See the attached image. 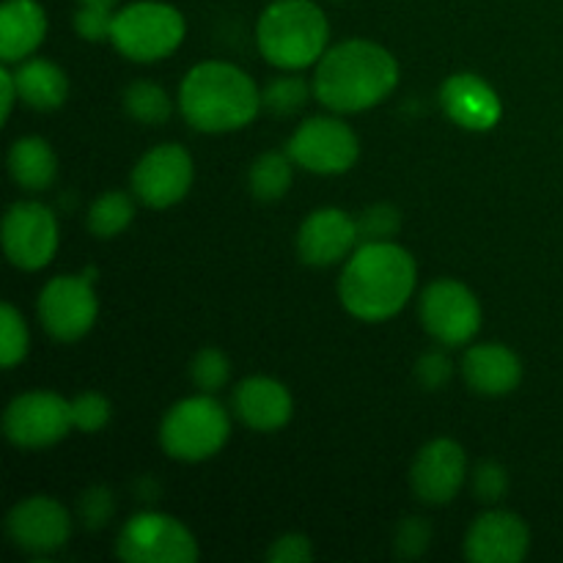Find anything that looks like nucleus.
I'll use <instances>...</instances> for the list:
<instances>
[{
    "label": "nucleus",
    "mask_w": 563,
    "mask_h": 563,
    "mask_svg": "<svg viewBox=\"0 0 563 563\" xmlns=\"http://www.w3.org/2000/svg\"><path fill=\"white\" fill-rule=\"evenodd\" d=\"M418 267L410 251L388 242H361L339 278L341 306L361 322L394 319L410 302Z\"/></svg>",
    "instance_id": "f257e3e1"
},
{
    "label": "nucleus",
    "mask_w": 563,
    "mask_h": 563,
    "mask_svg": "<svg viewBox=\"0 0 563 563\" xmlns=\"http://www.w3.org/2000/svg\"><path fill=\"white\" fill-rule=\"evenodd\" d=\"M399 86V60L368 38H350L328 47L313 71V97L330 113H363Z\"/></svg>",
    "instance_id": "f03ea898"
},
{
    "label": "nucleus",
    "mask_w": 563,
    "mask_h": 563,
    "mask_svg": "<svg viewBox=\"0 0 563 563\" xmlns=\"http://www.w3.org/2000/svg\"><path fill=\"white\" fill-rule=\"evenodd\" d=\"M256 80L225 60H203L192 66L179 88V110L198 132L220 135L251 124L262 110Z\"/></svg>",
    "instance_id": "7ed1b4c3"
},
{
    "label": "nucleus",
    "mask_w": 563,
    "mask_h": 563,
    "mask_svg": "<svg viewBox=\"0 0 563 563\" xmlns=\"http://www.w3.org/2000/svg\"><path fill=\"white\" fill-rule=\"evenodd\" d=\"M328 42L330 22L313 0H275L256 22L258 53L286 71L319 64Z\"/></svg>",
    "instance_id": "20e7f679"
},
{
    "label": "nucleus",
    "mask_w": 563,
    "mask_h": 563,
    "mask_svg": "<svg viewBox=\"0 0 563 563\" xmlns=\"http://www.w3.org/2000/svg\"><path fill=\"white\" fill-rule=\"evenodd\" d=\"M231 438V418L214 394L181 399L159 423V445L170 460L207 462L223 451Z\"/></svg>",
    "instance_id": "39448f33"
},
{
    "label": "nucleus",
    "mask_w": 563,
    "mask_h": 563,
    "mask_svg": "<svg viewBox=\"0 0 563 563\" xmlns=\"http://www.w3.org/2000/svg\"><path fill=\"white\" fill-rule=\"evenodd\" d=\"M185 16L179 9L159 0H137L115 11L110 42L124 58L154 64L168 58L185 42Z\"/></svg>",
    "instance_id": "423d86ee"
},
{
    "label": "nucleus",
    "mask_w": 563,
    "mask_h": 563,
    "mask_svg": "<svg viewBox=\"0 0 563 563\" xmlns=\"http://www.w3.org/2000/svg\"><path fill=\"white\" fill-rule=\"evenodd\" d=\"M115 555L126 563H192L201 553L185 522L163 511H141L121 526Z\"/></svg>",
    "instance_id": "0eeeda50"
},
{
    "label": "nucleus",
    "mask_w": 563,
    "mask_h": 563,
    "mask_svg": "<svg viewBox=\"0 0 563 563\" xmlns=\"http://www.w3.org/2000/svg\"><path fill=\"white\" fill-rule=\"evenodd\" d=\"M295 165L319 176H341L357 163L361 141L346 121L335 115H313L302 121L286 143Z\"/></svg>",
    "instance_id": "6e6552de"
},
{
    "label": "nucleus",
    "mask_w": 563,
    "mask_h": 563,
    "mask_svg": "<svg viewBox=\"0 0 563 563\" xmlns=\"http://www.w3.org/2000/svg\"><path fill=\"white\" fill-rule=\"evenodd\" d=\"M71 429V401L53 390H27L14 396L3 412V432L16 449H49Z\"/></svg>",
    "instance_id": "1a4fd4ad"
},
{
    "label": "nucleus",
    "mask_w": 563,
    "mask_h": 563,
    "mask_svg": "<svg viewBox=\"0 0 563 563\" xmlns=\"http://www.w3.org/2000/svg\"><path fill=\"white\" fill-rule=\"evenodd\" d=\"M91 273L58 275L38 291V319L55 341H80L93 328L99 313Z\"/></svg>",
    "instance_id": "9d476101"
},
{
    "label": "nucleus",
    "mask_w": 563,
    "mask_h": 563,
    "mask_svg": "<svg viewBox=\"0 0 563 563\" xmlns=\"http://www.w3.org/2000/svg\"><path fill=\"white\" fill-rule=\"evenodd\" d=\"M3 251L25 273L47 267L58 251V220L38 201H16L3 214Z\"/></svg>",
    "instance_id": "9b49d317"
},
{
    "label": "nucleus",
    "mask_w": 563,
    "mask_h": 563,
    "mask_svg": "<svg viewBox=\"0 0 563 563\" xmlns=\"http://www.w3.org/2000/svg\"><path fill=\"white\" fill-rule=\"evenodd\" d=\"M421 322L438 344H467L482 328V306L465 284L440 278L421 295Z\"/></svg>",
    "instance_id": "f8f14e48"
},
{
    "label": "nucleus",
    "mask_w": 563,
    "mask_h": 563,
    "mask_svg": "<svg viewBox=\"0 0 563 563\" xmlns=\"http://www.w3.org/2000/svg\"><path fill=\"white\" fill-rule=\"evenodd\" d=\"M196 165L179 143H163L143 154L132 168V196L148 209H168L190 192Z\"/></svg>",
    "instance_id": "ddd939ff"
},
{
    "label": "nucleus",
    "mask_w": 563,
    "mask_h": 563,
    "mask_svg": "<svg viewBox=\"0 0 563 563\" xmlns=\"http://www.w3.org/2000/svg\"><path fill=\"white\" fill-rule=\"evenodd\" d=\"M9 539L31 555L58 553L71 537V517L60 500L49 495H31L20 500L5 517Z\"/></svg>",
    "instance_id": "4468645a"
},
{
    "label": "nucleus",
    "mask_w": 563,
    "mask_h": 563,
    "mask_svg": "<svg viewBox=\"0 0 563 563\" xmlns=\"http://www.w3.org/2000/svg\"><path fill=\"white\" fill-rule=\"evenodd\" d=\"M467 478V456L456 440L438 438L423 445L410 467V487L429 506H445Z\"/></svg>",
    "instance_id": "2eb2a0df"
},
{
    "label": "nucleus",
    "mask_w": 563,
    "mask_h": 563,
    "mask_svg": "<svg viewBox=\"0 0 563 563\" xmlns=\"http://www.w3.org/2000/svg\"><path fill=\"white\" fill-rule=\"evenodd\" d=\"M361 234L357 220L339 207H322L302 220L297 231V253L308 267H333L350 258Z\"/></svg>",
    "instance_id": "dca6fc26"
},
{
    "label": "nucleus",
    "mask_w": 563,
    "mask_h": 563,
    "mask_svg": "<svg viewBox=\"0 0 563 563\" xmlns=\"http://www.w3.org/2000/svg\"><path fill=\"white\" fill-rule=\"evenodd\" d=\"M528 550H531V531L515 511H484L467 528L465 559L473 563H520Z\"/></svg>",
    "instance_id": "f3484780"
},
{
    "label": "nucleus",
    "mask_w": 563,
    "mask_h": 563,
    "mask_svg": "<svg viewBox=\"0 0 563 563\" xmlns=\"http://www.w3.org/2000/svg\"><path fill=\"white\" fill-rule=\"evenodd\" d=\"M440 104L454 124L471 132H489L504 119L498 91L473 71H456L440 88Z\"/></svg>",
    "instance_id": "a211bd4d"
},
{
    "label": "nucleus",
    "mask_w": 563,
    "mask_h": 563,
    "mask_svg": "<svg viewBox=\"0 0 563 563\" xmlns=\"http://www.w3.org/2000/svg\"><path fill=\"white\" fill-rule=\"evenodd\" d=\"M234 412L253 432H278L291 421L295 399L273 377H247L234 390Z\"/></svg>",
    "instance_id": "6ab92c4d"
},
{
    "label": "nucleus",
    "mask_w": 563,
    "mask_h": 563,
    "mask_svg": "<svg viewBox=\"0 0 563 563\" xmlns=\"http://www.w3.org/2000/svg\"><path fill=\"white\" fill-rule=\"evenodd\" d=\"M462 377L476 394L506 396L520 385L522 363L509 346L476 344L462 357Z\"/></svg>",
    "instance_id": "aec40b11"
},
{
    "label": "nucleus",
    "mask_w": 563,
    "mask_h": 563,
    "mask_svg": "<svg viewBox=\"0 0 563 563\" xmlns=\"http://www.w3.org/2000/svg\"><path fill=\"white\" fill-rule=\"evenodd\" d=\"M47 36V14L36 0H5L0 5V58L14 66L31 58Z\"/></svg>",
    "instance_id": "412c9836"
},
{
    "label": "nucleus",
    "mask_w": 563,
    "mask_h": 563,
    "mask_svg": "<svg viewBox=\"0 0 563 563\" xmlns=\"http://www.w3.org/2000/svg\"><path fill=\"white\" fill-rule=\"evenodd\" d=\"M20 99L33 110H58L69 97V77L58 64L47 58H27L14 69Z\"/></svg>",
    "instance_id": "4be33fe9"
},
{
    "label": "nucleus",
    "mask_w": 563,
    "mask_h": 563,
    "mask_svg": "<svg viewBox=\"0 0 563 563\" xmlns=\"http://www.w3.org/2000/svg\"><path fill=\"white\" fill-rule=\"evenodd\" d=\"M9 174L22 190L42 192L58 176V157L44 137H20L9 148Z\"/></svg>",
    "instance_id": "5701e85b"
},
{
    "label": "nucleus",
    "mask_w": 563,
    "mask_h": 563,
    "mask_svg": "<svg viewBox=\"0 0 563 563\" xmlns=\"http://www.w3.org/2000/svg\"><path fill=\"white\" fill-rule=\"evenodd\" d=\"M291 176H295V159L286 152H264L253 159L247 170V187L253 198L264 203L280 201L289 192Z\"/></svg>",
    "instance_id": "b1692460"
},
{
    "label": "nucleus",
    "mask_w": 563,
    "mask_h": 563,
    "mask_svg": "<svg viewBox=\"0 0 563 563\" xmlns=\"http://www.w3.org/2000/svg\"><path fill=\"white\" fill-rule=\"evenodd\" d=\"M132 220H135V201H132L130 192L110 190L102 192V196L91 203L86 223L93 236H99V240H113V236H119Z\"/></svg>",
    "instance_id": "393cba45"
},
{
    "label": "nucleus",
    "mask_w": 563,
    "mask_h": 563,
    "mask_svg": "<svg viewBox=\"0 0 563 563\" xmlns=\"http://www.w3.org/2000/svg\"><path fill=\"white\" fill-rule=\"evenodd\" d=\"M124 110L126 115H132L135 121L148 126H159L170 119L174 113V102H170L168 91L157 82L137 80L132 86H126L124 91Z\"/></svg>",
    "instance_id": "a878e982"
},
{
    "label": "nucleus",
    "mask_w": 563,
    "mask_h": 563,
    "mask_svg": "<svg viewBox=\"0 0 563 563\" xmlns=\"http://www.w3.org/2000/svg\"><path fill=\"white\" fill-rule=\"evenodd\" d=\"M311 93H313V82L308 86L306 77L284 75L267 82V88L262 91V104L264 110H269L273 115H295L297 110L306 108Z\"/></svg>",
    "instance_id": "bb28decb"
},
{
    "label": "nucleus",
    "mask_w": 563,
    "mask_h": 563,
    "mask_svg": "<svg viewBox=\"0 0 563 563\" xmlns=\"http://www.w3.org/2000/svg\"><path fill=\"white\" fill-rule=\"evenodd\" d=\"M27 346H31V335H27L25 319L11 302H3L0 308V363L3 368H14L16 363L25 361Z\"/></svg>",
    "instance_id": "cd10ccee"
},
{
    "label": "nucleus",
    "mask_w": 563,
    "mask_h": 563,
    "mask_svg": "<svg viewBox=\"0 0 563 563\" xmlns=\"http://www.w3.org/2000/svg\"><path fill=\"white\" fill-rule=\"evenodd\" d=\"M190 379L201 394H218L220 388H225L231 379V363L229 357L220 350H207L198 352L190 363Z\"/></svg>",
    "instance_id": "c85d7f7f"
},
{
    "label": "nucleus",
    "mask_w": 563,
    "mask_h": 563,
    "mask_svg": "<svg viewBox=\"0 0 563 563\" xmlns=\"http://www.w3.org/2000/svg\"><path fill=\"white\" fill-rule=\"evenodd\" d=\"M110 416H113L110 401L104 399L102 394H97V390H88V394H80L77 399H71V423H75V429H80V432H102L110 423Z\"/></svg>",
    "instance_id": "c756f323"
},
{
    "label": "nucleus",
    "mask_w": 563,
    "mask_h": 563,
    "mask_svg": "<svg viewBox=\"0 0 563 563\" xmlns=\"http://www.w3.org/2000/svg\"><path fill=\"white\" fill-rule=\"evenodd\" d=\"M399 225V209L390 207V203H374L357 218V234H361V242H388L394 240Z\"/></svg>",
    "instance_id": "7c9ffc66"
},
{
    "label": "nucleus",
    "mask_w": 563,
    "mask_h": 563,
    "mask_svg": "<svg viewBox=\"0 0 563 563\" xmlns=\"http://www.w3.org/2000/svg\"><path fill=\"white\" fill-rule=\"evenodd\" d=\"M429 542H432V526L423 517H405L396 528L394 544L401 559H418L427 553Z\"/></svg>",
    "instance_id": "2f4dec72"
},
{
    "label": "nucleus",
    "mask_w": 563,
    "mask_h": 563,
    "mask_svg": "<svg viewBox=\"0 0 563 563\" xmlns=\"http://www.w3.org/2000/svg\"><path fill=\"white\" fill-rule=\"evenodd\" d=\"M113 9H102V5H80L75 14V31L77 36L86 42H104L113 33Z\"/></svg>",
    "instance_id": "473e14b6"
},
{
    "label": "nucleus",
    "mask_w": 563,
    "mask_h": 563,
    "mask_svg": "<svg viewBox=\"0 0 563 563\" xmlns=\"http://www.w3.org/2000/svg\"><path fill=\"white\" fill-rule=\"evenodd\" d=\"M506 489H509V476H506V471L498 462H482L473 471V493L484 504H498L506 495Z\"/></svg>",
    "instance_id": "72a5a7b5"
},
{
    "label": "nucleus",
    "mask_w": 563,
    "mask_h": 563,
    "mask_svg": "<svg viewBox=\"0 0 563 563\" xmlns=\"http://www.w3.org/2000/svg\"><path fill=\"white\" fill-rule=\"evenodd\" d=\"M454 366H451V357L440 350H429L418 357L416 363V377L418 383L427 390H440L449 385Z\"/></svg>",
    "instance_id": "f704fd0d"
},
{
    "label": "nucleus",
    "mask_w": 563,
    "mask_h": 563,
    "mask_svg": "<svg viewBox=\"0 0 563 563\" xmlns=\"http://www.w3.org/2000/svg\"><path fill=\"white\" fill-rule=\"evenodd\" d=\"M110 515H113V495H110L108 489L91 487L82 493V498H80L82 526L91 528V531H97V528H102L104 522L110 520Z\"/></svg>",
    "instance_id": "c9c22d12"
},
{
    "label": "nucleus",
    "mask_w": 563,
    "mask_h": 563,
    "mask_svg": "<svg viewBox=\"0 0 563 563\" xmlns=\"http://www.w3.org/2000/svg\"><path fill=\"white\" fill-rule=\"evenodd\" d=\"M313 559V544L311 539L302 537V533H284L273 542V548L267 550L269 563H302Z\"/></svg>",
    "instance_id": "e433bc0d"
},
{
    "label": "nucleus",
    "mask_w": 563,
    "mask_h": 563,
    "mask_svg": "<svg viewBox=\"0 0 563 563\" xmlns=\"http://www.w3.org/2000/svg\"><path fill=\"white\" fill-rule=\"evenodd\" d=\"M0 91H3V102H0V108H3V119L9 121L11 110H14L16 99H20L16 77H14V71H11L9 64H3V69H0Z\"/></svg>",
    "instance_id": "4c0bfd02"
},
{
    "label": "nucleus",
    "mask_w": 563,
    "mask_h": 563,
    "mask_svg": "<svg viewBox=\"0 0 563 563\" xmlns=\"http://www.w3.org/2000/svg\"><path fill=\"white\" fill-rule=\"evenodd\" d=\"M119 0H80V5H102V9H113Z\"/></svg>",
    "instance_id": "58836bf2"
}]
</instances>
